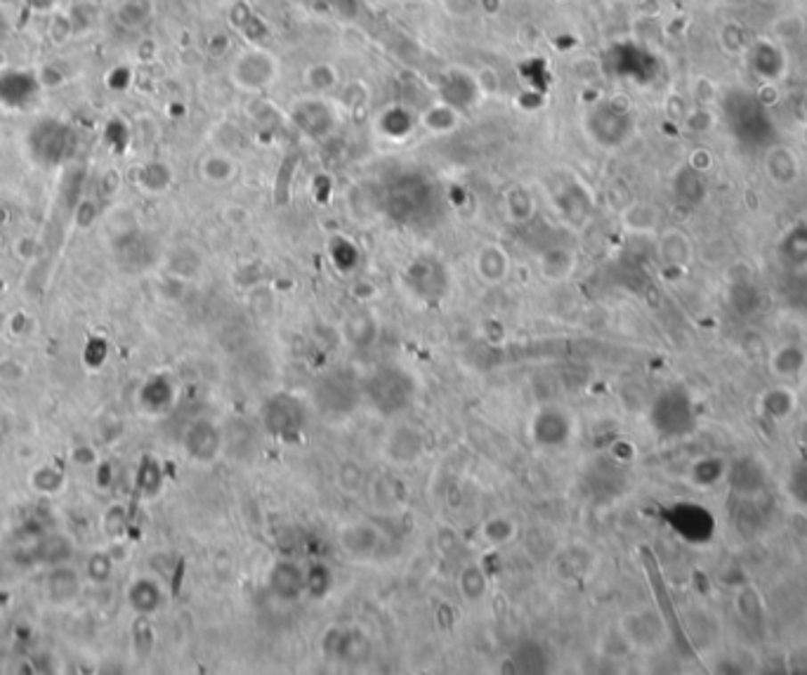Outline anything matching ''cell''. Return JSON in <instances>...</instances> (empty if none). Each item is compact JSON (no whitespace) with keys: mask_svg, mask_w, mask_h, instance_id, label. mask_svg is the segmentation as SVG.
<instances>
[{"mask_svg":"<svg viewBox=\"0 0 807 675\" xmlns=\"http://www.w3.org/2000/svg\"><path fill=\"white\" fill-rule=\"evenodd\" d=\"M90 3H107V0H90Z\"/></svg>","mask_w":807,"mask_h":675,"instance_id":"cell-2","label":"cell"},{"mask_svg":"<svg viewBox=\"0 0 807 675\" xmlns=\"http://www.w3.org/2000/svg\"><path fill=\"white\" fill-rule=\"evenodd\" d=\"M0 3H12V0H0Z\"/></svg>","mask_w":807,"mask_h":675,"instance_id":"cell-3","label":"cell"},{"mask_svg":"<svg viewBox=\"0 0 807 675\" xmlns=\"http://www.w3.org/2000/svg\"><path fill=\"white\" fill-rule=\"evenodd\" d=\"M151 17V0H118L116 20L123 28H140Z\"/></svg>","mask_w":807,"mask_h":675,"instance_id":"cell-1","label":"cell"}]
</instances>
